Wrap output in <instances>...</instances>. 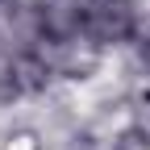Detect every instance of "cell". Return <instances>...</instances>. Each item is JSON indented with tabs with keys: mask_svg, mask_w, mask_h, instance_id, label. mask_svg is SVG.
<instances>
[{
	"mask_svg": "<svg viewBox=\"0 0 150 150\" xmlns=\"http://www.w3.org/2000/svg\"><path fill=\"white\" fill-rule=\"evenodd\" d=\"M71 13L88 46H121L138 42L142 33V13L134 0H71Z\"/></svg>",
	"mask_w": 150,
	"mask_h": 150,
	"instance_id": "6da1fadb",
	"label": "cell"
}]
</instances>
